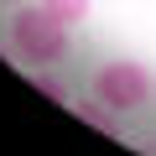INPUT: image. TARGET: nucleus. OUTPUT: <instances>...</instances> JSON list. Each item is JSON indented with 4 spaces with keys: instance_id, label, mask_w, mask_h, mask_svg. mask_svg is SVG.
Wrapping results in <instances>:
<instances>
[{
    "instance_id": "nucleus-5",
    "label": "nucleus",
    "mask_w": 156,
    "mask_h": 156,
    "mask_svg": "<svg viewBox=\"0 0 156 156\" xmlns=\"http://www.w3.org/2000/svg\"><path fill=\"white\" fill-rule=\"evenodd\" d=\"M5 5H21V0H5Z\"/></svg>"
},
{
    "instance_id": "nucleus-1",
    "label": "nucleus",
    "mask_w": 156,
    "mask_h": 156,
    "mask_svg": "<svg viewBox=\"0 0 156 156\" xmlns=\"http://www.w3.org/2000/svg\"><path fill=\"white\" fill-rule=\"evenodd\" d=\"M11 47H16L21 62L52 68V62L68 57V26H62L57 16H47L42 5H21V11L11 16Z\"/></svg>"
},
{
    "instance_id": "nucleus-4",
    "label": "nucleus",
    "mask_w": 156,
    "mask_h": 156,
    "mask_svg": "<svg viewBox=\"0 0 156 156\" xmlns=\"http://www.w3.org/2000/svg\"><path fill=\"white\" fill-rule=\"evenodd\" d=\"M37 5H42L47 16H57V21H62L68 31L89 21V0H37Z\"/></svg>"
},
{
    "instance_id": "nucleus-2",
    "label": "nucleus",
    "mask_w": 156,
    "mask_h": 156,
    "mask_svg": "<svg viewBox=\"0 0 156 156\" xmlns=\"http://www.w3.org/2000/svg\"><path fill=\"white\" fill-rule=\"evenodd\" d=\"M94 89H99L104 104H115V109H135V104L151 99V73H146L140 62L115 57V62H104V68L94 73Z\"/></svg>"
},
{
    "instance_id": "nucleus-3",
    "label": "nucleus",
    "mask_w": 156,
    "mask_h": 156,
    "mask_svg": "<svg viewBox=\"0 0 156 156\" xmlns=\"http://www.w3.org/2000/svg\"><path fill=\"white\" fill-rule=\"evenodd\" d=\"M73 115L83 120V125H94V130H104V135H120L115 104H104V99H83V104H73Z\"/></svg>"
}]
</instances>
